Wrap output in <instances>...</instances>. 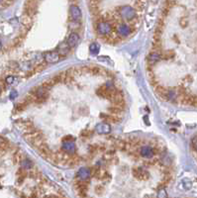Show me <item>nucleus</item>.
I'll return each mask as SVG.
<instances>
[{
  "label": "nucleus",
  "mask_w": 197,
  "mask_h": 198,
  "mask_svg": "<svg viewBox=\"0 0 197 198\" xmlns=\"http://www.w3.org/2000/svg\"><path fill=\"white\" fill-rule=\"evenodd\" d=\"M24 138H25V140L29 144L36 148L39 147L41 144H43L45 142L43 134L41 133V131L37 130L35 128L27 133H24Z\"/></svg>",
  "instance_id": "obj_1"
},
{
  "label": "nucleus",
  "mask_w": 197,
  "mask_h": 198,
  "mask_svg": "<svg viewBox=\"0 0 197 198\" xmlns=\"http://www.w3.org/2000/svg\"><path fill=\"white\" fill-rule=\"evenodd\" d=\"M48 90L49 89L45 88L43 85L42 86L33 87V89L30 91V93L32 95H34L36 97V104H42L47 100L48 96H49Z\"/></svg>",
  "instance_id": "obj_2"
},
{
  "label": "nucleus",
  "mask_w": 197,
  "mask_h": 198,
  "mask_svg": "<svg viewBox=\"0 0 197 198\" xmlns=\"http://www.w3.org/2000/svg\"><path fill=\"white\" fill-rule=\"evenodd\" d=\"M118 13L120 14L121 18L126 20V21H132L133 19L137 17L136 10H135V8L131 6H122L119 9Z\"/></svg>",
  "instance_id": "obj_3"
},
{
  "label": "nucleus",
  "mask_w": 197,
  "mask_h": 198,
  "mask_svg": "<svg viewBox=\"0 0 197 198\" xmlns=\"http://www.w3.org/2000/svg\"><path fill=\"white\" fill-rule=\"evenodd\" d=\"M96 32L101 36H107L112 33V24L108 21H101L96 24Z\"/></svg>",
  "instance_id": "obj_4"
},
{
  "label": "nucleus",
  "mask_w": 197,
  "mask_h": 198,
  "mask_svg": "<svg viewBox=\"0 0 197 198\" xmlns=\"http://www.w3.org/2000/svg\"><path fill=\"white\" fill-rule=\"evenodd\" d=\"M132 175H134L135 178L143 181L148 180L150 178V172L142 167H134L132 168Z\"/></svg>",
  "instance_id": "obj_5"
},
{
  "label": "nucleus",
  "mask_w": 197,
  "mask_h": 198,
  "mask_svg": "<svg viewBox=\"0 0 197 198\" xmlns=\"http://www.w3.org/2000/svg\"><path fill=\"white\" fill-rule=\"evenodd\" d=\"M38 9V0H27L24 7V14L33 17Z\"/></svg>",
  "instance_id": "obj_6"
},
{
  "label": "nucleus",
  "mask_w": 197,
  "mask_h": 198,
  "mask_svg": "<svg viewBox=\"0 0 197 198\" xmlns=\"http://www.w3.org/2000/svg\"><path fill=\"white\" fill-rule=\"evenodd\" d=\"M16 127L18 128V130L22 131L23 133H27L34 129L33 126V122L30 120H22L20 119L16 122Z\"/></svg>",
  "instance_id": "obj_7"
},
{
  "label": "nucleus",
  "mask_w": 197,
  "mask_h": 198,
  "mask_svg": "<svg viewBox=\"0 0 197 198\" xmlns=\"http://www.w3.org/2000/svg\"><path fill=\"white\" fill-rule=\"evenodd\" d=\"M132 27H131L129 24H125V23H120L116 26V32L122 36V37H127L132 33Z\"/></svg>",
  "instance_id": "obj_8"
},
{
  "label": "nucleus",
  "mask_w": 197,
  "mask_h": 198,
  "mask_svg": "<svg viewBox=\"0 0 197 198\" xmlns=\"http://www.w3.org/2000/svg\"><path fill=\"white\" fill-rule=\"evenodd\" d=\"M45 56V62L48 63H56L60 62V55L59 52H48L44 55Z\"/></svg>",
  "instance_id": "obj_9"
},
{
  "label": "nucleus",
  "mask_w": 197,
  "mask_h": 198,
  "mask_svg": "<svg viewBox=\"0 0 197 198\" xmlns=\"http://www.w3.org/2000/svg\"><path fill=\"white\" fill-rule=\"evenodd\" d=\"M61 149L67 153H68V155H72V153H75L76 147L73 141H63Z\"/></svg>",
  "instance_id": "obj_10"
},
{
  "label": "nucleus",
  "mask_w": 197,
  "mask_h": 198,
  "mask_svg": "<svg viewBox=\"0 0 197 198\" xmlns=\"http://www.w3.org/2000/svg\"><path fill=\"white\" fill-rule=\"evenodd\" d=\"M69 15H71V21H79L81 19V16H82L80 8L75 4L69 7Z\"/></svg>",
  "instance_id": "obj_11"
},
{
  "label": "nucleus",
  "mask_w": 197,
  "mask_h": 198,
  "mask_svg": "<svg viewBox=\"0 0 197 198\" xmlns=\"http://www.w3.org/2000/svg\"><path fill=\"white\" fill-rule=\"evenodd\" d=\"M95 131L99 135H108L111 132V127H110V124L107 122H101L96 125Z\"/></svg>",
  "instance_id": "obj_12"
},
{
  "label": "nucleus",
  "mask_w": 197,
  "mask_h": 198,
  "mask_svg": "<svg viewBox=\"0 0 197 198\" xmlns=\"http://www.w3.org/2000/svg\"><path fill=\"white\" fill-rule=\"evenodd\" d=\"M37 149H38V152H39V153H40L41 156L44 157L45 159H49V160H50V157L52 156L53 152H52V149H50V147H49L46 143L44 142L43 144H41L39 147H37Z\"/></svg>",
  "instance_id": "obj_13"
},
{
  "label": "nucleus",
  "mask_w": 197,
  "mask_h": 198,
  "mask_svg": "<svg viewBox=\"0 0 197 198\" xmlns=\"http://www.w3.org/2000/svg\"><path fill=\"white\" fill-rule=\"evenodd\" d=\"M140 155L144 159H151L155 155L154 148L151 146H143L140 148Z\"/></svg>",
  "instance_id": "obj_14"
},
{
  "label": "nucleus",
  "mask_w": 197,
  "mask_h": 198,
  "mask_svg": "<svg viewBox=\"0 0 197 198\" xmlns=\"http://www.w3.org/2000/svg\"><path fill=\"white\" fill-rule=\"evenodd\" d=\"M169 88H166L162 85H155V92L159 98H162L163 100H169Z\"/></svg>",
  "instance_id": "obj_15"
},
{
  "label": "nucleus",
  "mask_w": 197,
  "mask_h": 198,
  "mask_svg": "<svg viewBox=\"0 0 197 198\" xmlns=\"http://www.w3.org/2000/svg\"><path fill=\"white\" fill-rule=\"evenodd\" d=\"M67 43L68 44V46L71 48H75L77 46V44L79 43V36L77 35L75 32L71 33L67 38Z\"/></svg>",
  "instance_id": "obj_16"
},
{
  "label": "nucleus",
  "mask_w": 197,
  "mask_h": 198,
  "mask_svg": "<svg viewBox=\"0 0 197 198\" xmlns=\"http://www.w3.org/2000/svg\"><path fill=\"white\" fill-rule=\"evenodd\" d=\"M110 91H111V88L107 87L106 85H102L100 87H98V89L96 90V94L102 98H109L110 95Z\"/></svg>",
  "instance_id": "obj_17"
},
{
  "label": "nucleus",
  "mask_w": 197,
  "mask_h": 198,
  "mask_svg": "<svg viewBox=\"0 0 197 198\" xmlns=\"http://www.w3.org/2000/svg\"><path fill=\"white\" fill-rule=\"evenodd\" d=\"M90 175H91V169H89L88 167H80L77 171V176L80 179L87 180Z\"/></svg>",
  "instance_id": "obj_18"
},
{
  "label": "nucleus",
  "mask_w": 197,
  "mask_h": 198,
  "mask_svg": "<svg viewBox=\"0 0 197 198\" xmlns=\"http://www.w3.org/2000/svg\"><path fill=\"white\" fill-rule=\"evenodd\" d=\"M100 118L104 121H108L110 123H119L121 121V118L118 117V115L113 114H100Z\"/></svg>",
  "instance_id": "obj_19"
},
{
  "label": "nucleus",
  "mask_w": 197,
  "mask_h": 198,
  "mask_svg": "<svg viewBox=\"0 0 197 198\" xmlns=\"http://www.w3.org/2000/svg\"><path fill=\"white\" fill-rule=\"evenodd\" d=\"M161 59H162V55H159V52H155V51L151 52V54L148 56V62H149V63H151V64L155 63Z\"/></svg>",
  "instance_id": "obj_20"
},
{
  "label": "nucleus",
  "mask_w": 197,
  "mask_h": 198,
  "mask_svg": "<svg viewBox=\"0 0 197 198\" xmlns=\"http://www.w3.org/2000/svg\"><path fill=\"white\" fill-rule=\"evenodd\" d=\"M32 17H30V16H28L26 14H24V17L22 18V25H23V28H24V30H25L26 32H28L29 30H30V28L32 27Z\"/></svg>",
  "instance_id": "obj_21"
},
{
  "label": "nucleus",
  "mask_w": 197,
  "mask_h": 198,
  "mask_svg": "<svg viewBox=\"0 0 197 198\" xmlns=\"http://www.w3.org/2000/svg\"><path fill=\"white\" fill-rule=\"evenodd\" d=\"M69 49H71V47L68 46V44L67 42H64V43H60L59 45V47H57V52H59V54L60 56H65L68 54Z\"/></svg>",
  "instance_id": "obj_22"
},
{
  "label": "nucleus",
  "mask_w": 197,
  "mask_h": 198,
  "mask_svg": "<svg viewBox=\"0 0 197 198\" xmlns=\"http://www.w3.org/2000/svg\"><path fill=\"white\" fill-rule=\"evenodd\" d=\"M75 188L77 189V191H86L87 192L88 190V183L86 182V180H83V179H81V180H78V181H76V183H75Z\"/></svg>",
  "instance_id": "obj_23"
},
{
  "label": "nucleus",
  "mask_w": 197,
  "mask_h": 198,
  "mask_svg": "<svg viewBox=\"0 0 197 198\" xmlns=\"http://www.w3.org/2000/svg\"><path fill=\"white\" fill-rule=\"evenodd\" d=\"M23 161V155H22V152L21 151H17L14 153L13 155V163L15 164H17L19 163H22Z\"/></svg>",
  "instance_id": "obj_24"
},
{
  "label": "nucleus",
  "mask_w": 197,
  "mask_h": 198,
  "mask_svg": "<svg viewBox=\"0 0 197 198\" xmlns=\"http://www.w3.org/2000/svg\"><path fill=\"white\" fill-rule=\"evenodd\" d=\"M91 175L95 178H101L102 176V171L99 167H93L91 168Z\"/></svg>",
  "instance_id": "obj_25"
},
{
  "label": "nucleus",
  "mask_w": 197,
  "mask_h": 198,
  "mask_svg": "<svg viewBox=\"0 0 197 198\" xmlns=\"http://www.w3.org/2000/svg\"><path fill=\"white\" fill-rule=\"evenodd\" d=\"M144 8H145V1L144 0H136L135 1V10L143 12Z\"/></svg>",
  "instance_id": "obj_26"
},
{
  "label": "nucleus",
  "mask_w": 197,
  "mask_h": 198,
  "mask_svg": "<svg viewBox=\"0 0 197 198\" xmlns=\"http://www.w3.org/2000/svg\"><path fill=\"white\" fill-rule=\"evenodd\" d=\"M27 105H28V103H26L25 101H23V102H21V103H18L14 108V113L23 112V110H25V108L27 107Z\"/></svg>",
  "instance_id": "obj_27"
},
{
  "label": "nucleus",
  "mask_w": 197,
  "mask_h": 198,
  "mask_svg": "<svg viewBox=\"0 0 197 198\" xmlns=\"http://www.w3.org/2000/svg\"><path fill=\"white\" fill-rule=\"evenodd\" d=\"M174 56H175L174 51H172V50H167V51H166V52H162V59H170L173 58Z\"/></svg>",
  "instance_id": "obj_28"
},
{
  "label": "nucleus",
  "mask_w": 197,
  "mask_h": 198,
  "mask_svg": "<svg viewBox=\"0 0 197 198\" xmlns=\"http://www.w3.org/2000/svg\"><path fill=\"white\" fill-rule=\"evenodd\" d=\"M122 110H123V109L116 106V105H114V106H111V107L108 108V112L110 113V114H113V115H120Z\"/></svg>",
  "instance_id": "obj_29"
},
{
  "label": "nucleus",
  "mask_w": 197,
  "mask_h": 198,
  "mask_svg": "<svg viewBox=\"0 0 197 198\" xmlns=\"http://www.w3.org/2000/svg\"><path fill=\"white\" fill-rule=\"evenodd\" d=\"M0 147H1V153L3 155L4 152L7 151L8 148H9V142H8V140L1 137V145H0Z\"/></svg>",
  "instance_id": "obj_30"
},
{
  "label": "nucleus",
  "mask_w": 197,
  "mask_h": 198,
  "mask_svg": "<svg viewBox=\"0 0 197 198\" xmlns=\"http://www.w3.org/2000/svg\"><path fill=\"white\" fill-rule=\"evenodd\" d=\"M22 167H23L24 168H26V169H32L33 167H34V164H33L30 160L26 159V160H23V161H22Z\"/></svg>",
  "instance_id": "obj_31"
},
{
  "label": "nucleus",
  "mask_w": 197,
  "mask_h": 198,
  "mask_svg": "<svg viewBox=\"0 0 197 198\" xmlns=\"http://www.w3.org/2000/svg\"><path fill=\"white\" fill-rule=\"evenodd\" d=\"M47 63H38V64H36V67H34V71L36 72H41V71H43L45 68H46L47 67Z\"/></svg>",
  "instance_id": "obj_32"
},
{
  "label": "nucleus",
  "mask_w": 197,
  "mask_h": 198,
  "mask_svg": "<svg viewBox=\"0 0 197 198\" xmlns=\"http://www.w3.org/2000/svg\"><path fill=\"white\" fill-rule=\"evenodd\" d=\"M89 50H90V52H91V54L96 55V54H98V52H99V45H98L97 43H92L89 47Z\"/></svg>",
  "instance_id": "obj_33"
},
{
  "label": "nucleus",
  "mask_w": 197,
  "mask_h": 198,
  "mask_svg": "<svg viewBox=\"0 0 197 198\" xmlns=\"http://www.w3.org/2000/svg\"><path fill=\"white\" fill-rule=\"evenodd\" d=\"M55 81H54V79L53 78H51V79H48V80H46V81H45L42 85L45 87V88H47V89H50V88L53 86V85H55Z\"/></svg>",
  "instance_id": "obj_34"
},
{
  "label": "nucleus",
  "mask_w": 197,
  "mask_h": 198,
  "mask_svg": "<svg viewBox=\"0 0 197 198\" xmlns=\"http://www.w3.org/2000/svg\"><path fill=\"white\" fill-rule=\"evenodd\" d=\"M28 175L32 177V178H39V177H41L40 172L38 171H36V169H33V168L31 169V171L28 173Z\"/></svg>",
  "instance_id": "obj_35"
},
{
  "label": "nucleus",
  "mask_w": 197,
  "mask_h": 198,
  "mask_svg": "<svg viewBox=\"0 0 197 198\" xmlns=\"http://www.w3.org/2000/svg\"><path fill=\"white\" fill-rule=\"evenodd\" d=\"M175 4H176L175 0H166L165 3H163V6L169 7V8H170V9H171L172 7L175 6Z\"/></svg>",
  "instance_id": "obj_36"
},
{
  "label": "nucleus",
  "mask_w": 197,
  "mask_h": 198,
  "mask_svg": "<svg viewBox=\"0 0 197 198\" xmlns=\"http://www.w3.org/2000/svg\"><path fill=\"white\" fill-rule=\"evenodd\" d=\"M13 1H14V0H1V6H2V8H6L8 6H10Z\"/></svg>",
  "instance_id": "obj_37"
},
{
  "label": "nucleus",
  "mask_w": 197,
  "mask_h": 198,
  "mask_svg": "<svg viewBox=\"0 0 197 198\" xmlns=\"http://www.w3.org/2000/svg\"><path fill=\"white\" fill-rule=\"evenodd\" d=\"M170 11V8L163 6L162 9V17H166V16L169 15Z\"/></svg>",
  "instance_id": "obj_38"
},
{
  "label": "nucleus",
  "mask_w": 197,
  "mask_h": 198,
  "mask_svg": "<svg viewBox=\"0 0 197 198\" xmlns=\"http://www.w3.org/2000/svg\"><path fill=\"white\" fill-rule=\"evenodd\" d=\"M179 24H180V26H181L182 28H185L188 25L187 18H181V19H180V21H179Z\"/></svg>",
  "instance_id": "obj_39"
},
{
  "label": "nucleus",
  "mask_w": 197,
  "mask_h": 198,
  "mask_svg": "<svg viewBox=\"0 0 197 198\" xmlns=\"http://www.w3.org/2000/svg\"><path fill=\"white\" fill-rule=\"evenodd\" d=\"M190 106L197 107V96L196 95H191V103Z\"/></svg>",
  "instance_id": "obj_40"
},
{
  "label": "nucleus",
  "mask_w": 197,
  "mask_h": 198,
  "mask_svg": "<svg viewBox=\"0 0 197 198\" xmlns=\"http://www.w3.org/2000/svg\"><path fill=\"white\" fill-rule=\"evenodd\" d=\"M14 79H15V77L13 75H8V76H6L5 81H6L7 84H12L14 82Z\"/></svg>",
  "instance_id": "obj_41"
},
{
  "label": "nucleus",
  "mask_w": 197,
  "mask_h": 198,
  "mask_svg": "<svg viewBox=\"0 0 197 198\" xmlns=\"http://www.w3.org/2000/svg\"><path fill=\"white\" fill-rule=\"evenodd\" d=\"M95 191H96V193L97 194H102V193L104 192V187L102 186V185H97V186L95 187Z\"/></svg>",
  "instance_id": "obj_42"
},
{
  "label": "nucleus",
  "mask_w": 197,
  "mask_h": 198,
  "mask_svg": "<svg viewBox=\"0 0 197 198\" xmlns=\"http://www.w3.org/2000/svg\"><path fill=\"white\" fill-rule=\"evenodd\" d=\"M18 67H19L18 63L16 62H9V63H8V67L12 68V70H15V68H17Z\"/></svg>",
  "instance_id": "obj_43"
},
{
  "label": "nucleus",
  "mask_w": 197,
  "mask_h": 198,
  "mask_svg": "<svg viewBox=\"0 0 197 198\" xmlns=\"http://www.w3.org/2000/svg\"><path fill=\"white\" fill-rule=\"evenodd\" d=\"M100 179L104 180V181H107V180H110V179H111V176H110L109 173L105 172L104 175H102V176H101V178H100Z\"/></svg>",
  "instance_id": "obj_44"
},
{
  "label": "nucleus",
  "mask_w": 197,
  "mask_h": 198,
  "mask_svg": "<svg viewBox=\"0 0 197 198\" xmlns=\"http://www.w3.org/2000/svg\"><path fill=\"white\" fill-rule=\"evenodd\" d=\"M6 87H7V83H6L5 80L2 79V80H1V92H3L4 90H5Z\"/></svg>",
  "instance_id": "obj_45"
},
{
  "label": "nucleus",
  "mask_w": 197,
  "mask_h": 198,
  "mask_svg": "<svg viewBox=\"0 0 197 198\" xmlns=\"http://www.w3.org/2000/svg\"><path fill=\"white\" fill-rule=\"evenodd\" d=\"M90 135H91V132L88 131V130H84L82 133H81V136L86 137V138H87V137H90Z\"/></svg>",
  "instance_id": "obj_46"
},
{
  "label": "nucleus",
  "mask_w": 197,
  "mask_h": 198,
  "mask_svg": "<svg viewBox=\"0 0 197 198\" xmlns=\"http://www.w3.org/2000/svg\"><path fill=\"white\" fill-rule=\"evenodd\" d=\"M63 141H73V137L72 136H67L63 139Z\"/></svg>",
  "instance_id": "obj_47"
},
{
  "label": "nucleus",
  "mask_w": 197,
  "mask_h": 198,
  "mask_svg": "<svg viewBox=\"0 0 197 198\" xmlns=\"http://www.w3.org/2000/svg\"><path fill=\"white\" fill-rule=\"evenodd\" d=\"M16 95H17V92H16V91H12V93H11V95H10V96H11L10 98H11V99H14V97H16Z\"/></svg>",
  "instance_id": "obj_48"
},
{
  "label": "nucleus",
  "mask_w": 197,
  "mask_h": 198,
  "mask_svg": "<svg viewBox=\"0 0 197 198\" xmlns=\"http://www.w3.org/2000/svg\"><path fill=\"white\" fill-rule=\"evenodd\" d=\"M71 1H72V2H75V1H76V0H71Z\"/></svg>",
  "instance_id": "obj_49"
}]
</instances>
